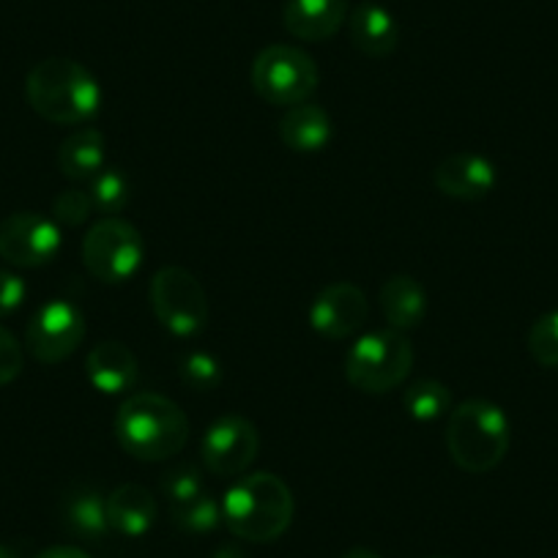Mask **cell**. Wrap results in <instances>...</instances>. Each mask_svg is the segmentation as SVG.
<instances>
[{
	"mask_svg": "<svg viewBox=\"0 0 558 558\" xmlns=\"http://www.w3.org/2000/svg\"><path fill=\"white\" fill-rule=\"evenodd\" d=\"M214 558H246V556H244V550H241V547H235V545H222V547H217V553H214Z\"/></svg>",
	"mask_w": 558,
	"mask_h": 558,
	"instance_id": "obj_32",
	"label": "cell"
},
{
	"mask_svg": "<svg viewBox=\"0 0 558 558\" xmlns=\"http://www.w3.org/2000/svg\"><path fill=\"white\" fill-rule=\"evenodd\" d=\"M85 378L99 395H129L137 386L140 364L123 342L107 340L90 348L85 359Z\"/></svg>",
	"mask_w": 558,
	"mask_h": 558,
	"instance_id": "obj_15",
	"label": "cell"
},
{
	"mask_svg": "<svg viewBox=\"0 0 558 558\" xmlns=\"http://www.w3.org/2000/svg\"><path fill=\"white\" fill-rule=\"evenodd\" d=\"M348 0H286L282 25L299 41H329L348 23Z\"/></svg>",
	"mask_w": 558,
	"mask_h": 558,
	"instance_id": "obj_14",
	"label": "cell"
},
{
	"mask_svg": "<svg viewBox=\"0 0 558 558\" xmlns=\"http://www.w3.org/2000/svg\"><path fill=\"white\" fill-rule=\"evenodd\" d=\"M58 170L63 179L83 184L94 181L105 170L107 162V140L96 126H83L69 134L58 148Z\"/></svg>",
	"mask_w": 558,
	"mask_h": 558,
	"instance_id": "obj_20",
	"label": "cell"
},
{
	"mask_svg": "<svg viewBox=\"0 0 558 558\" xmlns=\"http://www.w3.org/2000/svg\"><path fill=\"white\" fill-rule=\"evenodd\" d=\"M25 296H28V286L25 279L14 271H3L0 268V318L17 313L23 307Z\"/></svg>",
	"mask_w": 558,
	"mask_h": 558,
	"instance_id": "obj_30",
	"label": "cell"
},
{
	"mask_svg": "<svg viewBox=\"0 0 558 558\" xmlns=\"http://www.w3.org/2000/svg\"><path fill=\"white\" fill-rule=\"evenodd\" d=\"M107 520H110V531L137 539V536H146L157 523V501L143 485L126 482L107 496Z\"/></svg>",
	"mask_w": 558,
	"mask_h": 558,
	"instance_id": "obj_19",
	"label": "cell"
},
{
	"mask_svg": "<svg viewBox=\"0 0 558 558\" xmlns=\"http://www.w3.org/2000/svg\"><path fill=\"white\" fill-rule=\"evenodd\" d=\"M36 558H90L83 547H74V545H52L47 550H41Z\"/></svg>",
	"mask_w": 558,
	"mask_h": 558,
	"instance_id": "obj_31",
	"label": "cell"
},
{
	"mask_svg": "<svg viewBox=\"0 0 558 558\" xmlns=\"http://www.w3.org/2000/svg\"><path fill=\"white\" fill-rule=\"evenodd\" d=\"M433 184L444 197L476 203L496 190L498 173L496 165L482 154L458 151L438 162V168L433 170Z\"/></svg>",
	"mask_w": 558,
	"mask_h": 558,
	"instance_id": "obj_13",
	"label": "cell"
},
{
	"mask_svg": "<svg viewBox=\"0 0 558 558\" xmlns=\"http://www.w3.org/2000/svg\"><path fill=\"white\" fill-rule=\"evenodd\" d=\"M170 520L184 534H208L222 523V501H217L208 493H201L192 501L170 507Z\"/></svg>",
	"mask_w": 558,
	"mask_h": 558,
	"instance_id": "obj_23",
	"label": "cell"
},
{
	"mask_svg": "<svg viewBox=\"0 0 558 558\" xmlns=\"http://www.w3.org/2000/svg\"><path fill=\"white\" fill-rule=\"evenodd\" d=\"M257 452H260V433L241 413H225L203 433V465L222 480L244 476L257 460Z\"/></svg>",
	"mask_w": 558,
	"mask_h": 558,
	"instance_id": "obj_9",
	"label": "cell"
},
{
	"mask_svg": "<svg viewBox=\"0 0 558 558\" xmlns=\"http://www.w3.org/2000/svg\"><path fill=\"white\" fill-rule=\"evenodd\" d=\"M116 438L129 458L165 463L190 441V422L179 402L157 391H134L116 413Z\"/></svg>",
	"mask_w": 558,
	"mask_h": 558,
	"instance_id": "obj_2",
	"label": "cell"
},
{
	"mask_svg": "<svg viewBox=\"0 0 558 558\" xmlns=\"http://www.w3.org/2000/svg\"><path fill=\"white\" fill-rule=\"evenodd\" d=\"M162 493L170 507H175V504H186L201 496V493H206V487H203L201 471L186 465V469H175L170 474H165Z\"/></svg>",
	"mask_w": 558,
	"mask_h": 558,
	"instance_id": "obj_28",
	"label": "cell"
},
{
	"mask_svg": "<svg viewBox=\"0 0 558 558\" xmlns=\"http://www.w3.org/2000/svg\"><path fill=\"white\" fill-rule=\"evenodd\" d=\"M250 80L263 101L293 107L313 99L320 85V69L302 47L268 45L252 61Z\"/></svg>",
	"mask_w": 558,
	"mask_h": 558,
	"instance_id": "obj_6",
	"label": "cell"
},
{
	"mask_svg": "<svg viewBox=\"0 0 558 558\" xmlns=\"http://www.w3.org/2000/svg\"><path fill=\"white\" fill-rule=\"evenodd\" d=\"M94 201H90V192L80 190V186H69V190L58 192V197L52 201V219L63 228H80L83 222H88L90 214H94Z\"/></svg>",
	"mask_w": 558,
	"mask_h": 558,
	"instance_id": "obj_27",
	"label": "cell"
},
{
	"mask_svg": "<svg viewBox=\"0 0 558 558\" xmlns=\"http://www.w3.org/2000/svg\"><path fill=\"white\" fill-rule=\"evenodd\" d=\"M369 304L353 282H329L310 304V326L326 340H348L367 326Z\"/></svg>",
	"mask_w": 558,
	"mask_h": 558,
	"instance_id": "obj_12",
	"label": "cell"
},
{
	"mask_svg": "<svg viewBox=\"0 0 558 558\" xmlns=\"http://www.w3.org/2000/svg\"><path fill=\"white\" fill-rule=\"evenodd\" d=\"M85 340V315L69 299H50L31 318L25 331L28 353L39 364H61L77 353Z\"/></svg>",
	"mask_w": 558,
	"mask_h": 558,
	"instance_id": "obj_10",
	"label": "cell"
},
{
	"mask_svg": "<svg viewBox=\"0 0 558 558\" xmlns=\"http://www.w3.org/2000/svg\"><path fill=\"white\" fill-rule=\"evenodd\" d=\"M90 201L105 217H118L129 206V179L118 168H105L90 181Z\"/></svg>",
	"mask_w": 558,
	"mask_h": 558,
	"instance_id": "obj_24",
	"label": "cell"
},
{
	"mask_svg": "<svg viewBox=\"0 0 558 558\" xmlns=\"http://www.w3.org/2000/svg\"><path fill=\"white\" fill-rule=\"evenodd\" d=\"M512 444V425L501 405L465 400L447 416V452L465 474H490L504 463Z\"/></svg>",
	"mask_w": 558,
	"mask_h": 558,
	"instance_id": "obj_4",
	"label": "cell"
},
{
	"mask_svg": "<svg viewBox=\"0 0 558 558\" xmlns=\"http://www.w3.org/2000/svg\"><path fill=\"white\" fill-rule=\"evenodd\" d=\"M529 353L539 367L558 369V310L534 320L529 331Z\"/></svg>",
	"mask_w": 558,
	"mask_h": 558,
	"instance_id": "obj_26",
	"label": "cell"
},
{
	"mask_svg": "<svg viewBox=\"0 0 558 558\" xmlns=\"http://www.w3.org/2000/svg\"><path fill=\"white\" fill-rule=\"evenodd\" d=\"M0 558H20V553L9 545H0Z\"/></svg>",
	"mask_w": 558,
	"mask_h": 558,
	"instance_id": "obj_34",
	"label": "cell"
},
{
	"mask_svg": "<svg viewBox=\"0 0 558 558\" xmlns=\"http://www.w3.org/2000/svg\"><path fill=\"white\" fill-rule=\"evenodd\" d=\"M146 241L132 222L121 217H101L83 239V266L105 286L129 282L143 266Z\"/></svg>",
	"mask_w": 558,
	"mask_h": 558,
	"instance_id": "obj_7",
	"label": "cell"
},
{
	"mask_svg": "<svg viewBox=\"0 0 558 558\" xmlns=\"http://www.w3.org/2000/svg\"><path fill=\"white\" fill-rule=\"evenodd\" d=\"M179 378L195 391H214L222 384V364L206 351H190L179 362Z\"/></svg>",
	"mask_w": 558,
	"mask_h": 558,
	"instance_id": "obj_25",
	"label": "cell"
},
{
	"mask_svg": "<svg viewBox=\"0 0 558 558\" xmlns=\"http://www.w3.org/2000/svg\"><path fill=\"white\" fill-rule=\"evenodd\" d=\"M151 307L165 331L190 340L208 324V296L201 279L181 266H162L151 277Z\"/></svg>",
	"mask_w": 558,
	"mask_h": 558,
	"instance_id": "obj_8",
	"label": "cell"
},
{
	"mask_svg": "<svg viewBox=\"0 0 558 558\" xmlns=\"http://www.w3.org/2000/svg\"><path fill=\"white\" fill-rule=\"evenodd\" d=\"M296 501L286 480L271 471H246L222 498V523L241 542L268 545L293 523Z\"/></svg>",
	"mask_w": 558,
	"mask_h": 558,
	"instance_id": "obj_1",
	"label": "cell"
},
{
	"mask_svg": "<svg viewBox=\"0 0 558 558\" xmlns=\"http://www.w3.org/2000/svg\"><path fill=\"white\" fill-rule=\"evenodd\" d=\"M380 313H384L386 329L400 335L418 329L427 315V293L422 282L408 274H395L380 288Z\"/></svg>",
	"mask_w": 558,
	"mask_h": 558,
	"instance_id": "obj_18",
	"label": "cell"
},
{
	"mask_svg": "<svg viewBox=\"0 0 558 558\" xmlns=\"http://www.w3.org/2000/svg\"><path fill=\"white\" fill-rule=\"evenodd\" d=\"M430 558H447V556H430Z\"/></svg>",
	"mask_w": 558,
	"mask_h": 558,
	"instance_id": "obj_35",
	"label": "cell"
},
{
	"mask_svg": "<svg viewBox=\"0 0 558 558\" xmlns=\"http://www.w3.org/2000/svg\"><path fill=\"white\" fill-rule=\"evenodd\" d=\"M31 110L56 126H80L99 116V80L72 58H45L25 77Z\"/></svg>",
	"mask_w": 558,
	"mask_h": 558,
	"instance_id": "obj_3",
	"label": "cell"
},
{
	"mask_svg": "<svg viewBox=\"0 0 558 558\" xmlns=\"http://www.w3.org/2000/svg\"><path fill=\"white\" fill-rule=\"evenodd\" d=\"M61 225L36 211L9 214L0 222V257L9 266L41 268L61 252Z\"/></svg>",
	"mask_w": 558,
	"mask_h": 558,
	"instance_id": "obj_11",
	"label": "cell"
},
{
	"mask_svg": "<svg viewBox=\"0 0 558 558\" xmlns=\"http://www.w3.org/2000/svg\"><path fill=\"white\" fill-rule=\"evenodd\" d=\"M61 523L72 536L85 542H99L110 534L107 498L94 487H74L61 498Z\"/></svg>",
	"mask_w": 558,
	"mask_h": 558,
	"instance_id": "obj_21",
	"label": "cell"
},
{
	"mask_svg": "<svg viewBox=\"0 0 558 558\" xmlns=\"http://www.w3.org/2000/svg\"><path fill=\"white\" fill-rule=\"evenodd\" d=\"M348 39L362 56L389 58L400 45V25L389 9L367 0L348 14Z\"/></svg>",
	"mask_w": 558,
	"mask_h": 558,
	"instance_id": "obj_16",
	"label": "cell"
},
{
	"mask_svg": "<svg viewBox=\"0 0 558 558\" xmlns=\"http://www.w3.org/2000/svg\"><path fill=\"white\" fill-rule=\"evenodd\" d=\"M279 140L291 148L293 154H320L331 143V118L315 101H302V105L286 107L279 118Z\"/></svg>",
	"mask_w": 558,
	"mask_h": 558,
	"instance_id": "obj_17",
	"label": "cell"
},
{
	"mask_svg": "<svg viewBox=\"0 0 558 558\" xmlns=\"http://www.w3.org/2000/svg\"><path fill=\"white\" fill-rule=\"evenodd\" d=\"M25 367V353L17 337L9 329L0 326V386H9L23 375Z\"/></svg>",
	"mask_w": 558,
	"mask_h": 558,
	"instance_id": "obj_29",
	"label": "cell"
},
{
	"mask_svg": "<svg viewBox=\"0 0 558 558\" xmlns=\"http://www.w3.org/2000/svg\"><path fill=\"white\" fill-rule=\"evenodd\" d=\"M402 408L413 422H438L452 411V391L441 380H416L402 395Z\"/></svg>",
	"mask_w": 558,
	"mask_h": 558,
	"instance_id": "obj_22",
	"label": "cell"
},
{
	"mask_svg": "<svg viewBox=\"0 0 558 558\" xmlns=\"http://www.w3.org/2000/svg\"><path fill=\"white\" fill-rule=\"evenodd\" d=\"M342 558H380L378 553L367 550V547H351V550L342 553Z\"/></svg>",
	"mask_w": 558,
	"mask_h": 558,
	"instance_id": "obj_33",
	"label": "cell"
},
{
	"mask_svg": "<svg viewBox=\"0 0 558 558\" xmlns=\"http://www.w3.org/2000/svg\"><path fill=\"white\" fill-rule=\"evenodd\" d=\"M413 367V345L395 329L367 331L345 356V380L364 395H386L405 384Z\"/></svg>",
	"mask_w": 558,
	"mask_h": 558,
	"instance_id": "obj_5",
	"label": "cell"
}]
</instances>
